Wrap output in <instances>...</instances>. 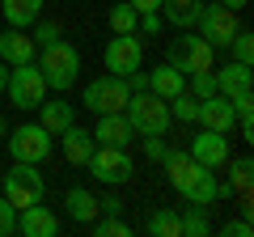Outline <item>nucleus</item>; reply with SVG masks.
Segmentation results:
<instances>
[{"instance_id":"nucleus-19","label":"nucleus","mask_w":254,"mask_h":237,"mask_svg":"<svg viewBox=\"0 0 254 237\" xmlns=\"http://www.w3.org/2000/svg\"><path fill=\"white\" fill-rule=\"evenodd\" d=\"M229 182H220V199H233V195H250V182H254V165L250 157H229Z\"/></svg>"},{"instance_id":"nucleus-9","label":"nucleus","mask_w":254,"mask_h":237,"mask_svg":"<svg viewBox=\"0 0 254 237\" xmlns=\"http://www.w3.org/2000/svg\"><path fill=\"white\" fill-rule=\"evenodd\" d=\"M102 59H106V72L127 76V72H136V68H144V43L136 34H115L106 43V51H102Z\"/></svg>"},{"instance_id":"nucleus-12","label":"nucleus","mask_w":254,"mask_h":237,"mask_svg":"<svg viewBox=\"0 0 254 237\" xmlns=\"http://www.w3.org/2000/svg\"><path fill=\"white\" fill-rule=\"evenodd\" d=\"M212 76H216V93H225L229 102H237V98H250V93H254L250 64H237V59H229L225 68H212Z\"/></svg>"},{"instance_id":"nucleus-1","label":"nucleus","mask_w":254,"mask_h":237,"mask_svg":"<svg viewBox=\"0 0 254 237\" xmlns=\"http://www.w3.org/2000/svg\"><path fill=\"white\" fill-rule=\"evenodd\" d=\"M34 64L43 68V76H47V89H55V93H68V89L76 85V76H81V51H76V47L68 43V38H55V43L38 47Z\"/></svg>"},{"instance_id":"nucleus-35","label":"nucleus","mask_w":254,"mask_h":237,"mask_svg":"<svg viewBox=\"0 0 254 237\" xmlns=\"http://www.w3.org/2000/svg\"><path fill=\"white\" fill-rule=\"evenodd\" d=\"M144 157L148 161H161L165 157V136H144Z\"/></svg>"},{"instance_id":"nucleus-36","label":"nucleus","mask_w":254,"mask_h":237,"mask_svg":"<svg viewBox=\"0 0 254 237\" xmlns=\"http://www.w3.org/2000/svg\"><path fill=\"white\" fill-rule=\"evenodd\" d=\"M140 34H161V13H140Z\"/></svg>"},{"instance_id":"nucleus-24","label":"nucleus","mask_w":254,"mask_h":237,"mask_svg":"<svg viewBox=\"0 0 254 237\" xmlns=\"http://www.w3.org/2000/svg\"><path fill=\"white\" fill-rule=\"evenodd\" d=\"M64 208H68V216H72L76 225H93V220H98V199H93V191H85V186H72V191L64 195Z\"/></svg>"},{"instance_id":"nucleus-11","label":"nucleus","mask_w":254,"mask_h":237,"mask_svg":"<svg viewBox=\"0 0 254 237\" xmlns=\"http://www.w3.org/2000/svg\"><path fill=\"white\" fill-rule=\"evenodd\" d=\"M195 123H199V127H208V131L229 136V131L237 127V110H233V102H229L225 93H212V98L199 102V110H195Z\"/></svg>"},{"instance_id":"nucleus-26","label":"nucleus","mask_w":254,"mask_h":237,"mask_svg":"<svg viewBox=\"0 0 254 237\" xmlns=\"http://www.w3.org/2000/svg\"><path fill=\"white\" fill-rule=\"evenodd\" d=\"M178 220H182V237H203V233H212L208 208H199V203H187V208L178 212Z\"/></svg>"},{"instance_id":"nucleus-22","label":"nucleus","mask_w":254,"mask_h":237,"mask_svg":"<svg viewBox=\"0 0 254 237\" xmlns=\"http://www.w3.org/2000/svg\"><path fill=\"white\" fill-rule=\"evenodd\" d=\"M148 89H153L157 98H165V102H170L174 93H182V89H187V76H182L174 64H157L153 72H148Z\"/></svg>"},{"instance_id":"nucleus-31","label":"nucleus","mask_w":254,"mask_h":237,"mask_svg":"<svg viewBox=\"0 0 254 237\" xmlns=\"http://www.w3.org/2000/svg\"><path fill=\"white\" fill-rule=\"evenodd\" d=\"M93 233L98 237H131V225L123 216H98L93 220Z\"/></svg>"},{"instance_id":"nucleus-25","label":"nucleus","mask_w":254,"mask_h":237,"mask_svg":"<svg viewBox=\"0 0 254 237\" xmlns=\"http://www.w3.org/2000/svg\"><path fill=\"white\" fill-rule=\"evenodd\" d=\"M148 233L153 237H182V220H178V208H157L148 216Z\"/></svg>"},{"instance_id":"nucleus-21","label":"nucleus","mask_w":254,"mask_h":237,"mask_svg":"<svg viewBox=\"0 0 254 237\" xmlns=\"http://www.w3.org/2000/svg\"><path fill=\"white\" fill-rule=\"evenodd\" d=\"M0 13L13 30H30L43 17V0H0Z\"/></svg>"},{"instance_id":"nucleus-20","label":"nucleus","mask_w":254,"mask_h":237,"mask_svg":"<svg viewBox=\"0 0 254 237\" xmlns=\"http://www.w3.org/2000/svg\"><path fill=\"white\" fill-rule=\"evenodd\" d=\"M187 203H199V208H212V203L220 199V178H216V170H208L203 165L199 174H195V182L187 186V195H182Z\"/></svg>"},{"instance_id":"nucleus-16","label":"nucleus","mask_w":254,"mask_h":237,"mask_svg":"<svg viewBox=\"0 0 254 237\" xmlns=\"http://www.w3.org/2000/svg\"><path fill=\"white\" fill-rule=\"evenodd\" d=\"M34 55H38V47H34V38H30V30H13L9 26L4 34H0V59H4L9 68L30 64Z\"/></svg>"},{"instance_id":"nucleus-38","label":"nucleus","mask_w":254,"mask_h":237,"mask_svg":"<svg viewBox=\"0 0 254 237\" xmlns=\"http://www.w3.org/2000/svg\"><path fill=\"white\" fill-rule=\"evenodd\" d=\"M220 4H225V9H233V13H242L246 4H250V0H220Z\"/></svg>"},{"instance_id":"nucleus-39","label":"nucleus","mask_w":254,"mask_h":237,"mask_svg":"<svg viewBox=\"0 0 254 237\" xmlns=\"http://www.w3.org/2000/svg\"><path fill=\"white\" fill-rule=\"evenodd\" d=\"M4 81H9V64L0 59V93H4Z\"/></svg>"},{"instance_id":"nucleus-13","label":"nucleus","mask_w":254,"mask_h":237,"mask_svg":"<svg viewBox=\"0 0 254 237\" xmlns=\"http://www.w3.org/2000/svg\"><path fill=\"white\" fill-rule=\"evenodd\" d=\"M187 153L195 157L199 165H208V170H225V161H229V136L199 127V136H195V144H190Z\"/></svg>"},{"instance_id":"nucleus-32","label":"nucleus","mask_w":254,"mask_h":237,"mask_svg":"<svg viewBox=\"0 0 254 237\" xmlns=\"http://www.w3.org/2000/svg\"><path fill=\"white\" fill-rule=\"evenodd\" d=\"M9 233H17V208L0 195V237H9Z\"/></svg>"},{"instance_id":"nucleus-23","label":"nucleus","mask_w":254,"mask_h":237,"mask_svg":"<svg viewBox=\"0 0 254 237\" xmlns=\"http://www.w3.org/2000/svg\"><path fill=\"white\" fill-rule=\"evenodd\" d=\"M161 13L174 30H190L203 13V0H161Z\"/></svg>"},{"instance_id":"nucleus-37","label":"nucleus","mask_w":254,"mask_h":237,"mask_svg":"<svg viewBox=\"0 0 254 237\" xmlns=\"http://www.w3.org/2000/svg\"><path fill=\"white\" fill-rule=\"evenodd\" d=\"M136 13H161V0H127Z\"/></svg>"},{"instance_id":"nucleus-27","label":"nucleus","mask_w":254,"mask_h":237,"mask_svg":"<svg viewBox=\"0 0 254 237\" xmlns=\"http://www.w3.org/2000/svg\"><path fill=\"white\" fill-rule=\"evenodd\" d=\"M165 106H170V118H178V123H195V110H199V98H195L190 89H182V93H174V98L165 102Z\"/></svg>"},{"instance_id":"nucleus-2","label":"nucleus","mask_w":254,"mask_h":237,"mask_svg":"<svg viewBox=\"0 0 254 237\" xmlns=\"http://www.w3.org/2000/svg\"><path fill=\"white\" fill-rule=\"evenodd\" d=\"M123 115H127V123H131V131H136V136H165V131H170V123H174L165 98H157L153 89L131 93V98H127V106H123Z\"/></svg>"},{"instance_id":"nucleus-33","label":"nucleus","mask_w":254,"mask_h":237,"mask_svg":"<svg viewBox=\"0 0 254 237\" xmlns=\"http://www.w3.org/2000/svg\"><path fill=\"white\" fill-rule=\"evenodd\" d=\"M98 216H123V199H119V195H102L98 199Z\"/></svg>"},{"instance_id":"nucleus-10","label":"nucleus","mask_w":254,"mask_h":237,"mask_svg":"<svg viewBox=\"0 0 254 237\" xmlns=\"http://www.w3.org/2000/svg\"><path fill=\"white\" fill-rule=\"evenodd\" d=\"M237 13L233 9H225V4H203V13H199V21H195V30H199L203 38H208L216 51H225L229 47V38L237 34Z\"/></svg>"},{"instance_id":"nucleus-5","label":"nucleus","mask_w":254,"mask_h":237,"mask_svg":"<svg viewBox=\"0 0 254 237\" xmlns=\"http://www.w3.org/2000/svg\"><path fill=\"white\" fill-rule=\"evenodd\" d=\"M165 64H174L182 76L208 72V68L216 64V47H212L203 34H182V38H170V47H165Z\"/></svg>"},{"instance_id":"nucleus-17","label":"nucleus","mask_w":254,"mask_h":237,"mask_svg":"<svg viewBox=\"0 0 254 237\" xmlns=\"http://www.w3.org/2000/svg\"><path fill=\"white\" fill-rule=\"evenodd\" d=\"M93 131H85V127H64L60 131V148H64V161L68 165H76V170H85V161H89V153H93Z\"/></svg>"},{"instance_id":"nucleus-15","label":"nucleus","mask_w":254,"mask_h":237,"mask_svg":"<svg viewBox=\"0 0 254 237\" xmlns=\"http://www.w3.org/2000/svg\"><path fill=\"white\" fill-rule=\"evenodd\" d=\"M17 233L26 237H55L60 233V216L43 203H30V208H17Z\"/></svg>"},{"instance_id":"nucleus-18","label":"nucleus","mask_w":254,"mask_h":237,"mask_svg":"<svg viewBox=\"0 0 254 237\" xmlns=\"http://www.w3.org/2000/svg\"><path fill=\"white\" fill-rule=\"evenodd\" d=\"M131 123H127V115L119 110V115H98V127H93V140L98 144H119V148H127L131 144Z\"/></svg>"},{"instance_id":"nucleus-34","label":"nucleus","mask_w":254,"mask_h":237,"mask_svg":"<svg viewBox=\"0 0 254 237\" xmlns=\"http://www.w3.org/2000/svg\"><path fill=\"white\" fill-rule=\"evenodd\" d=\"M220 233H225V237H250V233H254V229H250V216H237V220H229V225L220 229Z\"/></svg>"},{"instance_id":"nucleus-4","label":"nucleus","mask_w":254,"mask_h":237,"mask_svg":"<svg viewBox=\"0 0 254 237\" xmlns=\"http://www.w3.org/2000/svg\"><path fill=\"white\" fill-rule=\"evenodd\" d=\"M85 170H93V178H98L102 186H127L136 178V161H131V153L119 148V144H93Z\"/></svg>"},{"instance_id":"nucleus-7","label":"nucleus","mask_w":254,"mask_h":237,"mask_svg":"<svg viewBox=\"0 0 254 237\" xmlns=\"http://www.w3.org/2000/svg\"><path fill=\"white\" fill-rule=\"evenodd\" d=\"M127 98H131V89H127V81L115 76V72L98 76V81H89L81 89V106L93 110V115H119V110L127 106Z\"/></svg>"},{"instance_id":"nucleus-6","label":"nucleus","mask_w":254,"mask_h":237,"mask_svg":"<svg viewBox=\"0 0 254 237\" xmlns=\"http://www.w3.org/2000/svg\"><path fill=\"white\" fill-rule=\"evenodd\" d=\"M4 144H9L13 161H26V165H43L55 153V140H51V131L43 123H21V127H13L4 136Z\"/></svg>"},{"instance_id":"nucleus-8","label":"nucleus","mask_w":254,"mask_h":237,"mask_svg":"<svg viewBox=\"0 0 254 237\" xmlns=\"http://www.w3.org/2000/svg\"><path fill=\"white\" fill-rule=\"evenodd\" d=\"M4 93L13 98V106H21V110H34L38 102L47 98V76H43V68H38L34 59H30V64H17V68H9Z\"/></svg>"},{"instance_id":"nucleus-28","label":"nucleus","mask_w":254,"mask_h":237,"mask_svg":"<svg viewBox=\"0 0 254 237\" xmlns=\"http://www.w3.org/2000/svg\"><path fill=\"white\" fill-rule=\"evenodd\" d=\"M136 26H140V13L131 9L127 0L110 9V30H115V34H136Z\"/></svg>"},{"instance_id":"nucleus-30","label":"nucleus","mask_w":254,"mask_h":237,"mask_svg":"<svg viewBox=\"0 0 254 237\" xmlns=\"http://www.w3.org/2000/svg\"><path fill=\"white\" fill-rule=\"evenodd\" d=\"M30 38H34V47H47V43H55V38H64V26L51 21V17H38L34 26H30Z\"/></svg>"},{"instance_id":"nucleus-40","label":"nucleus","mask_w":254,"mask_h":237,"mask_svg":"<svg viewBox=\"0 0 254 237\" xmlns=\"http://www.w3.org/2000/svg\"><path fill=\"white\" fill-rule=\"evenodd\" d=\"M4 136H9V123H4V115H0V140H4Z\"/></svg>"},{"instance_id":"nucleus-29","label":"nucleus","mask_w":254,"mask_h":237,"mask_svg":"<svg viewBox=\"0 0 254 237\" xmlns=\"http://www.w3.org/2000/svg\"><path fill=\"white\" fill-rule=\"evenodd\" d=\"M225 51H233V59H237V64H250V59H254V34H250L246 26H237V34L229 38V47H225Z\"/></svg>"},{"instance_id":"nucleus-3","label":"nucleus","mask_w":254,"mask_h":237,"mask_svg":"<svg viewBox=\"0 0 254 237\" xmlns=\"http://www.w3.org/2000/svg\"><path fill=\"white\" fill-rule=\"evenodd\" d=\"M0 195H4L13 208L43 203V195H47V178L38 174V165L13 161V170H0Z\"/></svg>"},{"instance_id":"nucleus-14","label":"nucleus","mask_w":254,"mask_h":237,"mask_svg":"<svg viewBox=\"0 0 254 237\" xmlns=\"http://www.w3.org/2000/svg\"><path fill=\"white\" fill-rule=\"evenodd\" d=\"M34 115H38V123H43L51 136H60L64 127H72V123H76V106L64 98V93H55V98H43V102L34 106Z\"/></svg>"}]
</instances>
